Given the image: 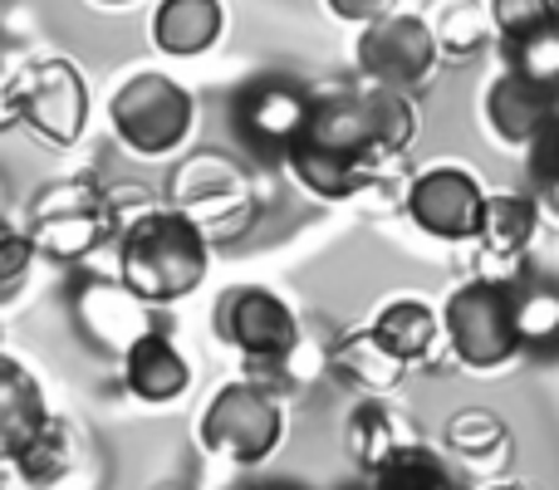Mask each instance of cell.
Here are the masks:
<instances>
[{"instance_id": "obj_10", "label": "cell", "mask_w": 559, "mask_h": 490, "mask_svg": "<svg viewBox=\"0 0 559 490\" xmlns=\"http://www.w3.org/2000/svg\"><path fill=\"white\" fill-rule=\"evenodd\" d=\"M354 64L368 84L397 88V94H417V88H427L437 79L442 49H437V39H432V29H427L423 15L393 10V15H383V20L358 29Z\"/></svg>"}, {"instance_id": "obj_3", "label": "cell", "mask_w": 559, "mask_h": 490, "mask_svg": "<svg viewBox=\"0 0 559 490\" xmlns=\"http://www.w3.org/2000/svg\"><path fill=\"white\" fill-rule=\"evenodd\" d=\"M108 128L114 138L143 163H163L187 147L197 128V94L177 84L173 74L157 69H138L108 98Z\"/></svg>"}, {"instance_id": "obj_33", "label": "cell", "mask_w": 559, "mask_h": 490, "mask_svg": "<svg viewBox=\"0 0 559 490\" xmlns=\"http://www.w3.org/2000/svg\"><path fill=\"white\" fill-rule=\"evenodd\" d=\"M535 202H540V216L559 222V177H545V182H535Z\"/></svg>"}, {"instance_id": "obj_19", "label": "cell", "mask_w": 559, "mask_h": 490, "mask_svg": "<svg viewBox=\"0 0 559 490\" xmlns=\"http://www.w3.org/2000/svg\"><path fill=\"white\" fill-rule=\"evenodd\" d=\"M413 442H417L413 427H407L388 403H378V397H364L344 422V452L364 476H378L403 446H413Z\"/></svg>"}, {"instance_id": "obj_28", "label": "cell", "mask_w": 559, "mask_h": 490, "mask_svg": "<svg viewBox=\"0 0 559 490\" xmlns=\"http://www.w3.org/2000/svg\"><path fill=\"white\" fill-rule=\"evenodd\" d=\"M486 10H491L496 45H515V39L535 35V29L559 25V20H555V0H486Z\"/></svg>"}, {"instance_id": "obj_15", "label": "cell", "mask_w": 559, "mask_h": 490, "mask_svg": "<svg viewBox=\"0 0 559 490\" xmlns=\"http://www.w3.org/2000/svg\"><path fill=\"white\" fill-rule=\"evenodd\" d=\"M49 422L45 383L35 368L20 363L15 354L0 348V462H15V452Z\"/></svg>"}, {"instance_id": "obj_17", "label": "cell", "mask_w": 559, "mask_h": 490, "mask_svg": "<svg viewBox=\"0 0 559 490\" xmlns=\"http://www.w3.org/2000/svg\"><path fill=\"white\" fill-rule=\"evenodd\" d=\"M226 35V5L222 0H157L153 10V45L173 59H197L216 49Z\"/></svg>"}, {"instance_id": "obj_31", "label": "cell", "mask_w": 559, "mask_h": 490, "mask_svg": "<svg viewBox=\"0 0 559 490\" xmlns=\"http://www.w3.org/2000/svg\"><path fill=\"white\" fill-rule=\"evenodd\" d=\"M329 5V15L334 20H344V25H373V20H383V15H393L397 10V0H324Z\"/></svg>"}, {"instance_id": "obj_4", "label": "cell", "mask_w": 559, "mask_h": 490, "mask_svg": "<svg viewBox=\"0 0 559 490\" xmlns=\"http://www.w3.org/2000/svg\"><path fill=\"white\" fill-rule=\"evenodd\" d=\"M511 279L515 275H476L456 285L442 304V338L452 358L472 373H501L521 358L511 314Z\"/></svg>"}, {"instance_id": "obj_37", "label": "cell", "mask_w": 559, "mask_h": 490, "mask_svg": "<svg viewBox=\"0 0 559 490\" xmlns=\"http://www.w3.org/2000/svg\"><path fill=\"white\" fill-rule=\"evenodd\" d=\"M167 490H177V486H167Z\"/></svg>"}, {"instance_id": "obj_21", "label": "cell", "mask_w": 559, "mask_h": 490, "mask_svg": "<svg viewBox=\"0 0 559 490\" xmlns=\"http://www.w3.org/2000/svg\"><path fill=\"white\" fill-rule=\"evenodd\" d=\"M423 20L432 29L437 49H442V64H466L486 45H496L491 10L476 5V0H427Z\"/></svg>"}, {"instance_id": "obj_22", "label": "cell", "mask_w": 559, "mask_h": 490, "mask_svg": "<svg viewBox=\"0 0 559 490\" xmlns=\"http://www.w3.org/2000/svg\"><path fill=\"white\" fill-rule=\"evenodd\" d=\"M79 319H84V328L98 344H118V348H128L143 328H153L143 299L128 295L123 285H104V279H88L79 289Z\"/></svg>"}, {"instance_id": "obj_20", "label": "cell", "mask_w": 559, "mask_h": 490, "mask_svg": "<svg viewBox=\"0 0 559 490\" xmlns=\"http://www.w3.org/2000/svg\"><path fill=\"white\" fill-rule=\"evenodd\" d=\"M511 314H515L521 354L559 358V279L515 275L511 279Z\"/></svg>"}, {"instance_id": "obj_2", "label": "cell", "mask_w": 559, "mask_h": 490, "mask_svg": "<svg viewBox=\"0 0 559 490\" xmlns=\"http://www.w3.org/2000/svg\"><path fill=\"white\" fill-rule=\"evenodd\" d=\"M206 270H212V241L173 206H157L118 236V285L147 309L197 295Z\"/></svg>"}, {"instance_id": "obj_36", "label": "cell", "mask_w": 559, "mask_h": 490, "mask_svg": "<svg viewBox=\"0 0 559 490\" xmlns=\"http://www.w3.org/2000/svg\"><path fill=\"white\" fill-rule=\"evenodd\" d=\"M555 20H559V0H555Z\"/></svg>"}, {"instance_id": "obj_29", "label": "cell", "mask_w": 559, "mask_h": 490, "mask_svg": "<svg viewBox=\"0 0 559 490\" xmlns=\"http://www.w3.org/2000/svg\"><path fill=\"white\" fill-rule=\"evenodd\" d=\"M35 255H39V250H35V241H29L25 226H15V222H5V216H0V304H5V299L25 285Z\"/></svg>"}, {"instance_id": "obj_13", "label": "cell", "mask_w": 559, "mask_h": 490, "mask_svg": "<svg viewBox=\"0 0 559 490\" xmlns=\"http://www.w3.org/2000/svg\"><path fill=\"white\" fill-rule=\"evenodd\" d=\"M481 113H486V128H491L506 147H521L525 153V147L559 118V94L555 88L531 84V79H521V74H511V69H501L481 98Z\"/></svg>"}, {"instance_id": "obj_24", "label": "cell", "mask_w": 559, "mask_h": 490, "mask_svg": "<svg viewBox=\"0 0 559 490\" xmlns=\"http://www.w3.org/2000/svg\"><path fill=\"white\" fill-rule=\"evenodd\" d=\"M442 442L466 466H486V471L511 456V432H506V422L491 407H462V413H452L442 427Z\"/></svg>"}, {"instance_id": "obj_14", "label": "cell", "mask_w": 559, "mask_h": 490, "mask_svg": "<svg viewBox=\"0 0 559 490\" xmlns=\"http://www.w3.org/2000/svg\"><path fill=\"white\" fill-rule=\"evenodd\" d=\"M123 387L147 407H167L177 397H187L192 387V363L177 348V338L167 328H143L133 344L123 348Z\"/></svg>"}, {"instance_id": "obj_25", "label": "cell", "mask_w": 559, "mask_h": 490, "mask_svg": "<svg viewBox=\"0 0 559 490\" xmlns=\"http://www.w3.org/2000/svg\"><path fill=\"white\" fill-rule=\"evenodd\" d=\"M74 437H69V427L59 422V417H49L45 427H39L35 437H29L25 446L15 452V462H10V471L20 476L25 486H59L69 471H74Z\"/></svg>"}, {"instance_id": "obj_5", "label": "cell", "mask_w": 559, "mask_h": 490, "mask_svg": "<svg viewBox=\"0 0 559 490\" xmlns=\"http://www.w3.org/2000/svg\"><path fill=\"white\" fill-rule=\"evenodd\" d=\"M197 442L206 456L231 466H261L271 462L285 442V407L280 393L255 378H236V383L216 387L206 403L202 422H197Z\"/></svg>"}, {"instance_id": "obj_26", "label": "cell", "mask_w": 559, "mask_h": 490, "mask_svg": "<svg viewBox=\"0 0 559 490\" xmlns=\"http://www.w3.org/2000/svg\"><path fill=\"white\" fill-rule=\"evenodd\" d=\"M373 490H462V486H456L452 466L442 456L427 452L423 442H413L373 476Z\"/></svg>"}, {"instance_id": "obj_23", "label": "cell", "mask_w": 559, "mask_h": 490, "mask_svg": "<svg viewBox=\"0 0 559 490\" xmlns=\"http://www.w3.org/2000/svg\"><path fill=\"white\" fill-rule=\"evenodd\" d=\"M535 236H540V202H535V196H525V192L486 196V216H481L476 246L491 260H521Z\"/></svg>"}, {"instance_id": "obj_11", "label": "cell", "mask_w": 559, "mask_h": 490, "mask_svg": "<svg viewBox=\"0 0 559 490\" xmlns=\"http://www.w3.org/2000/svg\"><path fill=\"white\" fill-rule=\"evenodd\" d=\"M486 187L476 182V172L466 163H432L407 182L403 212L423 236L447 246H466L481 236L486 216Z\"/></svg>"}, {"instance_id": "obj_9", "label": "cell", "mask_w": 559, "mask_h": 490, "mask_svg": "<svg viewBox=\"0 0 559 490\" xmlns=\"http://www.w3.org/2000/svg\"><path fill=\"white\" fill-rule=\"evenodd\" d=\"M314 113V88L295 74H255L236 88L231 128L261 163H285Z\"/></svg>"}, {"instance_id": "obj_34", "label": "cell", "mask_w": 559, "mask_h": 490, "mask_svg": "<svg viewBox=\"0 0 559 490\" xmlns=\"http://www.w3.org/2000/svg\"><path fill=\"white\" fill-rule=\"evenodd\" d=\"M94 5H104V10H123V5H138V0H94Z\"/></svg>"}, {"instance_id": "obj_1", "label": "cell", "mask_w": 559, "mask_h": 490, "mask_svg": "<svg viewBox=\"0 0 559 490\" xmlns=\"http://www.w3.org/2000/svg\"><path fill=\"white\" fill-rule=\"evenodd\" d=\"M423 108L417 94H397L383 84H354L314 94V113L285 167L319 202H354L383 187L417 143Z\"/></svg>"}, {"instance_id": "obj_18", "label": "cell", "mask_w": 559, "mask_h": 490, "mask_svg": "<svg viewBox=\"0 0 559 490\" xmlns=\"http://www.w3.org/2000/svg\"><path fill=\"white\" fill-rule=\"evenodd\" d=\"M368 328H373V338L388 354H397L413 368V363H423V358H432L437 344H442V309H432L417 295H397V299H388V304H378Z\"/></svg>"}, {"instance_id": "obj_8", "label": "cell", "mask_w": 559, "mask_h": 490, "mask_svg": "<svg viewBox=\"0 0 559 490\" xmlns=\"http://www.w3.org/2000/svg\"><path fill=\"white\" fill-rule=\"evenodd\" d=\"M212 328L226 348L251 363V373H265V368H280L295 344L305 338L295 309L265 285H231L216 295L212 304Z\"/></svg>"}, {"instance_id": "obj_7", "label": "cell", "mask_w": 559, "mask_h": 490, "mask_svg": "<svg viewBox=\"0 0 559 490\" xmlns=\"http://www.w3.org/2000/svg\"><path fill=\"white\" fill-rule=\"evenodd\" d=\"M167 206L202 226L206 241H216V236H236L251 222L255 192H251V177L231 157L216 153V147H202V153L182 157L173 167V177H167Z\"/></svg>"}, {"instance_id": "obj_35", "label": "cell", "mask_w": 559, "mask_h": 490, "mask_svg": "<svg viewBox=\"0 0 559 490\" xmlns=\"http://www.w3.org/2000/svg\"><path fill=\"white\" fill-rule=\"evenodd\" d=\"M481 490H515V486H481Z\"/></svg>"}, {"instance_id": "obj_27", "label": "cell", "mask_w": 559, "mask_h": 490, "mask_svg": "<svg viewBox=\"0 0 559 490\" xmlns=\"http://www.w3.org/2000/svg\"><path fill=\"white\" fill-rule=\"evenodd\" d=\"M506 49V69L540 88H555L559 94V25H545L535 35L515 39V45H501Z\"/></svg>"}, {"instance_id": "obj_16", "label": "cell", "mask_w": 559, "mask_h": 490, "mask_svg": "<svg viewBox=\"0 0 559 490\" xmlns=\"http://www.w3.org/2000/svg\"><path fill=\"white\" fill-rule=\"evenodd\" d=\"M329 373L338 378V383L358 387L364 397H388L403 387L407 378V363L397 354H388L383 344L373 338V328H348V334H338L334 344H329Z\"/></svg>"}, {"instance_id": "obj_12", "label": "cell", "mask_w": 559, "mask_h": 490, "mask_svg": "<svg viewBox=\"0 0 559 490\" xmlns=\"http://www.w3.org/2000/svg\"><path fill=\"white\" fill-rule=\"evenodd\" d=\"M88 79L79 64L49 55V59H29L20 74V123L35 138H45L49 147H74L88 133Z\"/></svg>"}, {"instance_id": "obj_32", "label": "cell", "mask_w": 559, "mask_h": 490, "mask_svg": "<svg viewBox=\"0 0 559 490\" xmlns=\"http://www.w3.org/2000/svg\"><path fill=\"white\" fill-rule=\"evenodd\" d=\"M525 163H531L535 182H545V177H559V118L545 128L540 138H535L531 147H525Z\"/></svg>"}, {"instance_id": "obj_30", "label": "cell", "mask_w": 559, "mask_h": 490, "mask_svg": "<svg viewBox=\"0 0 559 490\" xmlns=\"http://www.w3.org/2000/svg\"><path fill=\"white\" fill-rule=\"evenodd\" d=\"M20 74H25V64L0 45V133L20 128Z\"/></svg>"}, {"instance_id": "obj_6", "label": "cell", "mask_w": 559, "mask_h": 490, "mask_svg": "<svg viewBox=\"0 0 559 490\" xmlns=\"http://www.w3.org/2000/svg\"><path fill=\"white\" fill-rule=\"evenodd\" d=\"M25 231L39 255L59 260V265H74V260L94 255L98 246L118 241L104 206V187L88 182V177L39 187L25 206Z\"/></svg>"}]
</instances>
